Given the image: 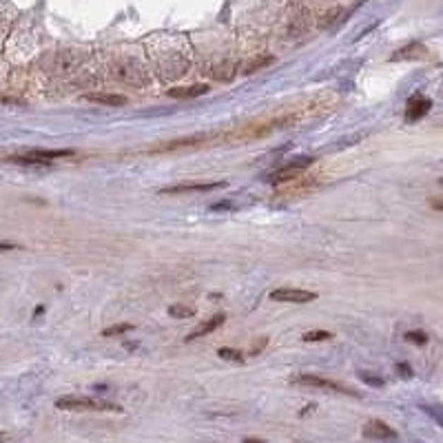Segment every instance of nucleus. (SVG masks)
<instances>
[{"mask_svg": "<svg viewBox=\"0 0 443 443\" xmlns=\"http://www.w3.org/2000/svg\"><path fill=\"white\" fill-rule=\"evenodd\" d=\"M56 408L75 410V413H85V410H91V413H98V410H120L118 406H111L98 399H89V397H60L56 401Z\"/></svg>", "mask_w": 443, "mask_h": 443, "instance_id": "f257e3e1", "label": "nucleus"}, {"mask_svg": "<svg viewBox=\"0 0 443 443\" xmlns=\"http://www.w3.org/2000/svg\"><path fill=\"white\" fill-rule=\"evenodd\" d=\"M312 162H315L312 157H297V160H293L291 164H286V166H281L279 171H275L273 176H268V178H266V182L277 186V184H281V182L295 180V178L302 176V171H304L306 166H310Z\"/></svg>", "mask_w": 443, "mask_h": 443, "instance_id": "f03ea898", "label": "nucleus"}, {"mask_svg": "<svg viewBox=\"0 0 443 443\" xmlns=\"http://www.w3.org/2000/svg\"><path fill=\"white\" fill-rule=\"evenodd\" d=\"M226 182H184V184H176V186H166L160 188V195H180V193H209V191H217V188H224Z\"/></svg>", "mask_w": 443, "mask_h": 443, "instance_id": "7ed1b4c3", "label": "nucleus"}, {"mask_svg": "<svg viewBox=\"0 0 443 443\" xmlns=\"http://www.w3.org/2000/svg\"><path fill=\"white\" fill-rule=\"evenodd\" d=\"M317 297L312 291H304V289H275L271 293L273 302H286V304H308Z\"/></svg>", "mask_w": 443, "mask_h": 443, "instance_id": "20e7f679", "label": "nucleus"}, {"mask_svg": "<svg viewBox=\"0 0 443 443\" xmlns=\"http://www.w3.org/2000/svg\"><path fill=\"white\" fill-rule=\"evenodd\" d=\"M295 384H304V386H312V388H324V390H332V392H344V394H355V390H351L344 384L330 382V379L324 377H312V375H299L293 379Z\"/></svg>", "mask_w": 443, "mask_h": 443, "instance_id": "39448f33", "label": "nucleus"}, {"mask_svg": "<svg viewBox=\"0 0 443 443\" xmlns=\"http://www.w3.org/2000/svg\"><path fill=\"white\" fill-rule=\"evenodd\" d=\"M363 437L366 439H375V441H384V439H397V432H394L390 425H386L384 421H368L363 425Z\"/></svg>", "mask_w": 443, "mask_h": 443, "instance_id": "423d86ee", "label": "nucleus"}, {"mask_svg": "<svg viewBox=\"0 0 443 443\" xmlns=\"http://www.w3.org/2000/svg\"><path fill=\"white\" fill-rule=\"evenodd\" d=\"M224 322H226V315H215V317H211L209 322L200 324V326L191 332V335L186 337V341H193V339H200V337H204V335H209V332H213L215 328H219Z\"/></svg>", "mask_w": 443, "mask_h": 443, "instance_id": "0eeeda50", "label": "nucleus"}, {"mask_svg": "<svg viewBox=\"0 0 443 443\" xmlns=\"http://www.w3.org/2000/svg\"><path fill=\"white\" fill-rule=\"evenodd\" d=\"M204 93H209V87L207 85H191V87L169 89V96L171 98H198V96H204Z\"/></svg>", "mask_w": 443, "mask_h": 443, "instance_id": "6e6552de", "label": "nucleus"}, {"mask_svg": "<svg viewBox=\"0 0 443 443\" xmlns=\"http://www.w3.org/2000/svg\"><path fill=\"white\" fill-rule=\"evenodd\" d=\"M87 100L98 102V104H107V107H124L126 104V98L116 96V93H89Z\"/></svg>", "mask_w": 443, "mask_h": 443, "instance_id": "1a4fd4ad", "label": "nucleus"}, {"mask_svg": "<svg viewBox=\"0 0 443 443\" xmlns=\"http://www.w3.org/2000/svg\"><path fill=\"white\" fill-rule=\"evenodd\" d=\"M430 100H425V98H415V100H410V104H408V114H406V118L408 120H419L421 116H425L430 111Z\"/></svg>", "mask_w": 443, "mask_h": 443, "instance_id": "9d476101", "label": "nucleus"}, {"mask_svg": "<svg viewBox=\"0 0 443 443\" xmlns=\"http://www.w3.org/2000/svg\"><path fill=\"white\" fill-rule=\"evenodd\" d=\"M31 155L42 157V160H58V157H69V155H73V151L71 149H54V151H42V149H38V151H31Z\"/></svg>", "mask_w": 443, "mask_h": 443, "instance_id": "9b49d317", "label": "nucleus"}, {"mask_svg": "<svg viewBox=\"0 0 443 443\" xmlns=\"http://www.w3.org/2000/svg\"><path fill=\"white\" fill-rule=\"evenodd\" d=\"M169 315H171V317H178V320H188V317H193V315H195V308L176 304V306L169 308Z\"/></svg>", "mask_w": 443, "mask_h": 443, "instance_id": "f8f14e48", "label": "nucleus"}, {"mask_svg": "<svg viewBox=\"0 0 443 443\" xmlns=\"http://www.w3.org/2000/svg\"><path fill=\"white\" fill-rule=\"evenodd\" d=\"M133 330V324H116L111 328H104L102 330V337H118V335H124V332Z\"/></svg>", "mask_w": 443, "mask_h": 443, "instance_id": "ddd939ff", "label": "nucleus"}, {"mask_svg": "<svg viewBox=\"0 0 443 443\" xmlns=\"http://www.w3.org/2000/svg\"><path fill=\"white\" fill-rule=\"evenodd\" d=\"M222 359H226V361H235V363H242L246 357H244V353H240V351H233V348H219V353H217Z\"/></svg>", "mask_w": 443, "mask_h": 443, "instance_id": "4468645a", "label": "nucleus"}, {"mask_svg": "<svg viewBox=\"0 0 443 443\" xmlns=\"http://www.w3.org/2000/svg\"><path fill=\"white\" fill-rule=\"evenodd\" d=\"M332 335H330V332L328 330H310V332H306V335L302 337L304 341H328Z\"/></svg>", "mask_w": 443, "mask_h": 443, "instance_id": "2eb2a0df", "label": "nucleus"}, {"mask_svg": "<svg viewBox=\"0 0 443 443\" xmlns=\"http://www.w3.org/2000/svg\"><path fill=\"white\" fill-rule=\"evenodd\" d=\"M406 339H408V341H413V344H419V346L428 344V335H425V332H419V330H410V332H406Z\"/></svg>", "mask_w": 443, "mask_h": 443, "instance_id": "dca6fc26", "label": "nucleus"}, {"mask_svg": "<svg viewBox=\"0 0 443 443\" xmlns=\"http://www.w3.org/2000/svg\"><path fill=\"white\" fill-rule=\"evenodd\" d=\"M271 62H273V58H257L255 62H250V65H246V73H255L257 69L268 67Z\"/></svg>", "mask_w": 443, "mask_h": 443, "instance_id": "f3484780", "label": "nucleus"}, {"mask_svg": "<svg viewBox=\"0 0 443 443\" xmlns=\"http://www.w3.org/2000/svg\"><path fill=\"white\" fill-rule=\"evenodd\" d=\"M361 379L370 386H384V379H377V377H368V375H361Z\"/></svg>", "mask_w": 443, "mask_h": 443, "instance_id": "a211bd4d", "label": "nucleus"}, {"mask_svg": "<svg viewBox=\"0 0 443 443\" xmlns=\"http://www.w3.org/2000/svg\"><path fill=\"white\" fill-rule=\"evenodd\" d=\"M222 209H226V211H233L235 207H233V204H231V202H219V204H213V207H211V211H222Z\"/></svg>", "mask_w": 443, "mask_h": 443, "instance_id": "6ab92c4d", "label": "nucleus"}, {"mask_svg": "<svg viewBox=\"0 0 443 443\" xmlns=\"http://www.w3.org/2000/svg\"><path fill=\"white\" fill-rule=\"evenodd\" d=\"M16 248H20L18 244H0V250H16Z\"/></svg>", "mask_w": 443, "mask_h": 443, "instance_id": "aec40b11", "label": "nucleus"}, {"mask_svg": "<svg viewBox=\"0 0 443 443\" xmlns=\"http://www.w3.org/2000/svg\"><path fill=\"white\" fill-rule=\"evenodd\" d=\"M399 370H401L403 377H410V368H408V366H399Z\"/></svg>", "mask_w": 443, "mask_h": 443, "instance_id": "412c9836", "label": "nucleus"}, {"mask_svg": "<svg viewBox=\"0 0 443 443\" xmlns=\"http://www.w3.org/2000/svg\"><path fill=\"white\" fill-rule=\"evenodd\" d=\"M5 439H7V435H5V432H0V441H5Z\"/></svg>", "mask_w": 443, "mask_h": 443, "instance_id": "4be33fe9", "label": "nucleus"}]
</instances>
